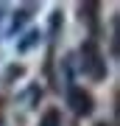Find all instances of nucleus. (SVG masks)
Listing matches in <instances>:
<instances>
[{"label": "nucleus", "mask_w": 120, "mask_h": 126, "mask_svg": "<svg viewBox=\"0 0 120 126\" xmlns=\"http://www.w3.org/2000/svg\"><path fill=\"white\" fill-rule=\"evenodd\" d=\"M81 70H84L89 79H95V81H101L106 76V62H103L95 39H87L84 45H81Z\"/></svg>", "instance_id": "nucleus-1"}, {"label": "nucleus", "mask_w": 120, "mask_h": 126, "mask_svg": "<svg viewBox=\"0 0 120 126\" xmlns=\"http://www.w3.org/2000/svg\"><path fill=\"white\" fill-rule=\"evenodd\" d=\"M67 104H70L73 112L81 115V118L92 112V95L87 90H81V87H67Z\"/></svg>", "instance_id": "nucleus-2"}, {"label": "nucleus", "mask_w": 120, "mask_h": 126, "mask_svg": "<svg viewBox=\"0 0 120 126\" xmlns=\"http://www.w3.org/2000/svg\"><path fill=\"white\" fill-rule=\"evenodd\" d=\"M98 9H101L98 3H84V6H81V20H87L89 28L98 25Z\"/></svg>", "instance_id": "nucleus-3"}, {"label": "nucleus", "mask_w": 120, "mask_h": 126, "mask_svg": "<svg viewBox=\"0 0 120 126\" xmlns=\"http://www.w3.org/2000/svg\"><path fill=\"white\" fill-rule=\"evenodd\" d=\"M39 39H42V36H39V31H28L25 36H22V42H17V50H20V53H25V50H31Z\"/></svg>", "instance_id": "nucleus-4"}, {"label": "nucleus", "mask_w": 120, "mask_h": 126, "mask_svg": "<svg viewBox=\"0 0 120 126\" xmlns=\"http://www.w3.org/2000/svg\"><path fill=\"white\" fill-rule=\"evenodd\" d=\"M39 126H62V112L59 109H48L39 118Z\"/></svg>", "instance_id": "nucleus-5"}, {"label": "nucleus", "mask_w": 120, "mask_h": 126, "mask_svg": "<svg viewBox=\"0 0 120 126\" xmlns=\"http://www.w3.org/2000/svg\"><path fill=\"white\" fill-rule=\"evenodd\" d=\"M28 20H31V9H22V11H17L14 14V23H11V31H17L20 25H25Z\"/></svg>", "instance_id": "nucleus-6"}, {"label": "nucleus", "mask_w": 120, "mask_h": 126, "mask_svg": "<svg viewBox=\"0 0 120 126\" xmlns=\"http://www.w3.org/2000/svg\"><path fill=\"white\" fill-rule=\"evenodd\" d=\"M95 126H112V123H106V121H98V123H95Z\"/></svg>", "instance_id": "nucleus-7"}]
</instances>
